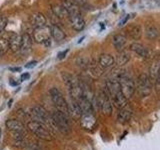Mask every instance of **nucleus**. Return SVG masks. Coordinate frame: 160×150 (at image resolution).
Returning <instances> with one entry per match:
<instances>
[{"mask_svg":"<svg viewBox=\"0 0 160 150\" xmlns=\"http://www.w3.org/2000/svg\"><path fill=\"white\" fill-rule=\"evenodd\" d=\"M49 95L51 98V101L54 104V106L56 107L57 110L65 113L66 115L69 114L68 112V103L66 99L64 98L62 92L56 87H52L49 90Z\"/></svg>","mask_w":160,"mask_h":150,"instance_id":"1","label":"nucleus"},{"mask_svg":"<svg viewBox=\"0 0 160 150\" xmlns=\"http://www.w3.org/2000/svg\"><path fill=\"white\" fill-rule=\"evenodd\" d=\"M118 81L120 90H121L124 96L127 99L131 98L135 93V90H136V84H135L134 80L125 73H122L120 75Z\"/></svg>","mask_w":160,"mask_h":150,"instance_id":"2","label":"nucleus"},{"mask_svg":"<svg viewBox=\"0 0 160 150\" xmlns=\"http://www.w3.org/2000/svg\"><path fill=\"white\" fill-rule=\"evenodd\" d=\"M27 127L30 131L34 133L40 139L46 140V141H50V140L52 139V136H51V134H50L48 128L46 127V125L42 122L36 121V120H32V121H29L27 123Z\"/></svg>","mask_w":160,"mask_h":150,"instance_id":"3","label":"nucleus"},{"mask_svg":"<svg viewBox=\"0 0 160 150\" xmlns=\"http://www.w3.org/2000/svg\"><path fill=\"white\" fill-rule=\"evenodd\" d=\"M51 118L52 122L61 133L67 134L70 132V123L66 114L59 110H55L51 115Z\"/></svg>","mask_w":160,"mask_h":150,"instance_id":"4","label":"nucleus"},{"mask_svg":"<svg viewBox=\"0 0 160 150\" xmlns=\"http://www.w3.org/2000/svg\"><path fill=\"white\" fill-rule=\"evenodd\" d=\"M153 83L150 79L149 75L146 73L140 74L137 78V91L141 97H147L151 94Z\"/></svg>","mask_w":160,"mask_h":150,"instance_id":"5","label":"nucleus"},{"mask_svg":"<svg viewBox=\"0 0 160 150\" xmlns=\"http://www.w3.org/2000/svg\"><path fill=\"white\" fill-rule=\"evenodd\" d=\"M51 31L50 27L45 25L43 27L34 28L32 32V39L35 42L43 44L45 46H49L51 43Z\"/></svg>","mask_w":160,"mask_h":150,"instance_id":"6","label":"nucleus"},{"mask_svg":"<svg viewBox=\"0 0 160 150\" xmlns=\"http://www.w3.org/2000/svg\"><path fill=\"white\" fill-rule=\"evenodd\" d=\"M96 103L98 109L101 111L104 115L109 116L112 114V102L110 100V97L105 89L101 90L99 92L98 96L96 97Z\"/></svg>","mask_w":160,"mask_h":150,"instance_id":"7","label":"nucleus"},{"mask_svg":"<svg viewBox=\"0 0 160 150\" xmlns=\"http://www.w3.org/2000/svg\"><path fill=\"white\" fill-rule=\"evenodd\" d=\"M6 127L11 132V135L14 139L16 140H23L24 135L26 133V129L22 122L16 119H9L6 121Z\"/></svg>","mask_w":160,"mask_h":150,"instance_id":"8","label":"nucleus"},{"mask_svg":"<svg viewBox=\"0 0 160 150\" xmlns=\"http://www.w3.org/2000/svg\"><path fill=\"white\" fill-rule=\"evenodd\" d=\"M30 25L32 28H39L43 27L45 25H47V19L45 17V15L41 12H34L31 14V16L29 18Z\"/></svg>","mask_w":160,"mask_h":150,"instance_id":"9","label":"nucleus"},{"mask_svg":"<svg viewBox=\"0 0 160 150\" xmlns=\"http://www.w3.org/2000/svg\"><path fill=\"white\" fill-rule=\"evenodd\" d=\"M31 115L36 119V121L42 122V123H47L49 120V115L47 111L45 110L42 106H39L36 105L31 108Z\"/></svg>","mask_w":160,"mask_h":150,"instance_id":"10","label":"nucleus"},{"mask_svg":"<svg viewBox=\"0 0 160 150\" xmlns=\"http://www.w3.org/2000/svg\"><path fill=\"white\" fill-rule=\"evenodd\" d=\"M7 40L9 44V49L12 52L20 51V48H21V35L12 32L8 35Z\"/></svg>","mask_w":160,"mask_h":150,"instance_id":"11","label":"nucleus"},{"mask_svg":"<svg viewBox=\"0 0 160 150\" xmlns=\"http://www.w3.org/2000/svg\"><path fill=\"white\" fill-rule=\"evenodd\" d=\"M69 23L71 25V27L75 30V31H82L85 27V20L83 19L81 14H76V15H71L68 16Z\"/></svg>","mask_w":160,"mask_h":150,"instance_id":"12","label":"nucleus"},{"mask_svg":"<svg viewBox=\"0 0 160 150\" xmlns=\"http://www.w3.org/2000/svg\"><path fill=\"white\" fill-rule=\"evenodd\" d=\"M125 31H126V38L134 40V41L139 40L142 36V28L141 26H139V25H136V24L129 26L128 28H126Z\"/></svg>","mask_w":160,"mask_h":150,"instance_id":"13","label":"nucleus"},{"mask_svg":"<svg viewBox=\"0 0 160 150\" xmlns=\"http://www.w3.org/2000/svg\"><path fill=\"white\" fill-rule=\"evenodd\" d=\"M130 50L143 59H146L149 57V50L141 43H138V42L131 43L130 44Z\"/></svg>","mask_w":160,"mask_h":150,"instance_id":"14","label":"nucleus"},{"mask_svg":"<svg viewBox=\"0 0 160 150\" xmlns=\"http://www.w3.org/2000/svg\"><path fill=\"white\" fill-rule=\"evenodd\" d=\"M80 123H81L83 128L91 130L96 125V119L93 116V114H81Z\"/></svg>","mask_w":160,"mask_h":150,"instance_id":"15","label":"nucleus"},{"mask_svg":"<svg viewBox=\"0 0 160 150\" xmlns=\"http://www.w3.org/2000/svg\"><path fill=\"white\" fill-rule=\"evenodd\" d=\"M132 112H133V110H132V108L130 107L128 104L125 105L124 107L120 108L118 116H117L118 122H120V123H126V122H128L129 120H130V118H131V116H132Z\"/></svg>","mask_w":160,"mask_h":150,"instance_id":"16","label":"nucleus"},{"mask_svg":"<svg viewBox=\"0 0 160 150\" xmlns=\"http://www.w3.org/2000/svg\"><path fill=\"white\" fill-rule=\"evenodd\" d=\"M77 102H78V105H79L82 114H92L93 113L94 109L92 106V103L90 102L86 97L81 96L77 100Z\"/></svg>","mask_w":160,"mask_h":150,"instance_id":"17","label":"nucleus"},{"mask_svg":"<svg viewBox=\"0 0 160 150\" xmlns=\"http://www.w3.org/2000/svg\"><path fill=\"white\" fill-rule=\"evenodd\" d=\"M112 44L115 49L120 51V50H123L125 46H126L127 38L123 34H116L112 37Z\"/></svg>","mask_w":160,"mask_h":150,"instance_id":"18","label":"nucleus"},{"mask_svg":"<svg viewBox=\"0 0 160 150\" xmlns=\"http://www.w3.org/2000/svg\"><path fill=\"white\" fill-rule=\"evenodd\" d=\"M98 63L101 65V66L105 68H109L113 66V64L115 63V58L112 56L111 54L108 53H102L98 58Z\"/></svg>","mask_w":160,"mask_h":150,"instance_id":"19","label":"nucleus"},{"mask_svg":"<svg viewBox=\"0 0 160 150\" xmlns=\"http://www.w3.org/2000/svg\"><path fill=\"white\" fill-rule=\"evenodd\" d=\"M32 42H33V39L31 35L28 32H24L21 35V48H20V50L24 53L28 52L29 50L31 49Z\"/></svg>","mask_w":160,"mask_h":150,"instance_id":"20","label":"nucleus"},{"mask_svg":"<svg viewBox=\"0 0 160 150\" xmlns=\"http://www.w3.org/2000/svg\"><path fill=\"white\" fill-rule=\"evenodd\" d=\"M130 58H131V56H130V53L127 51V50H120L119 53L117 54L116 56V59H115V62H116V64L118 65V66H124L125 64H127L129 62Z\"/></svg>","mask_w":160,"mask_h":150,"instance_id":"21","label":"nucleus"},{"mask_svg":"<svg viewBox=\"0 0 160 150\" xmlns=\"http://www.w3.org/2000/svg\"><path fill=\"white\" fill-rule=\"evenodd\" d=\"M87 69H89L90 74H91L92 76H94V77H100L104 72V68L98 63V61L90 62Z\"/></svg>","mask_w":160,"mask_h":150,"instance_id":"22","label":"nucleus"},{"mask_svg":"<svg viewBox=\"0 0 160 150\" xmlns=\"http://www.w3.org/2000/svg\"><path fill=\"white\" fill-rule=\"evenodd\" d=\"M51 10L54 14L55 17L57 18H67L68 13L66 11V9L63 6V4H53L51 6Z\"/></svg>","mask_w":160,"mask_h":150,"instance_id":"23","label":"nucleus"},{"mask_svg":"<svg viewBox=\"0 0 160 150\" xmlns=\"http://www.w3.org/2000/svg\"><path fill=\"white\" fill-rule=\"evenodd\" d=\"M50 31H51V37L56 42H60L65 39V33L58 25H52L50 27Z\"/></svg>","mask_w":160,"mask_h":150,"instance_id":"24","label":"nucleus"},{"mask_svg":"<svg viewBox=\"0 0 160 150\" xmlns=\"http://www.w3.org/2000/svg\"><path fill=\"white\" fill-rule=\"evenodd\" d=\"M144 32H145V36L149 40H155L159 36V30L154 24H148L145 27Z\"/></svg>","mask_w":160,"mask_h":150,"instance_id":"25","label":"nucleus"},{"mask_svg":"<svg viewBox=\"0 0 160 150\" xmlns=\"http://www.w3.org/2000/svg\"><path fill=\"white\" fill-rule=\"evenodd\" d=\"M148 75H149L150 79H151L152 83H154L155 80L159 78V60L158 59L154 60L152 62L151 66H150V69H149Z\"/></svg>","mask_w":160,"mask_h":150,"instance_id":"26","label":"nucleus"},{"mask_svg":"<svg viewBox=\"0 0 160 150\" xmlns=\"http://www.w3.org/2000/svg\"><path fill=\"white\" fill-rule=\"evenodd\" d=\"M68 112L72 115L74 117H80L81 116V110H80V107L78 105V102L76 100L71 99V103L70 105L68 104Z\"/></svg>","mask_w":160,"mask_h":150,"instance_id":"27","label":"nucleus"},{"mask_svg":"<svg viewBox=\"0 0 160 150\" xmlns=\"http://www.w3.org/2000/svg\"><path fill=\"white\" fill-rule=\"evenodd\" d=\"M9 50V44L7 38L0 36V56H2Z\"/></svg>","mask_w":160,"mask_h":150,"instance_id":"28","label":"nucleus"},{"mask_svg":"<svg viewBox=\"0 0 160 150\" xmlns=\"http://www.w3.org/2000/svg\"><path fill=\"white\" fill-rule=\"evenodd\" d=\"M89 63H90L89 59L87 57H85V56H79L76 59V64L82 69H87L88 66H89Z\"/></svg>","mask_w":160,"mask_h":150,"instance_id":"29","label":"nucleus"},{"mask_svg":"<svg viewBox=\"0 0 160 150\" xmlns=\"http://www.w3.org/2000/svg\"><path fill=\"white\" fill-rule=\"evenodd\" d=\"M7 23H8V20H7L6 17L3 16V17L0 18V34H1L4 31L5 28H6Z\"/></svg>","mask_w":160,"mask_h":150,"instance_id":"30","label":"nucleus"},{"mask_svg":"<svg viewBox=\"0 0 160 150\" xmlns=\"http://www.w3.org/2000/svg\"><path fill=\"white\" fill-rule=\"evenodd\" d=\"M129 18H130V16H129L128 14H127V15H125V17L119 21V26H123V25L126 24V23H127V21L129 20Z\"/></svg>","mask_w":160,"mask_h":150,"instance_id":"31","label":"nucleus"},{"mask_svg":"<svg viewBox=\"0 0 160 150\" xmlns=\"http://www.w3.org/2000/svg\"><path fill=\"white\" fill-rule=\"evenodd\" d=\"M71 1H73L75 4H77L78 6H80V5H84V4H86L87 0H71Z\"/></svg>","mask_w":160,"mask_h":150,"instance_id":"32","label":"nucleus"},{"mask_svg":"<svg viewBox=\"0 0 160 150\" xmlns=\"http://www.w3.org/2000/svg\"><path fill=\"white\" fill-rule=\"evenodd\" d=\"M36 64H37V61H32V62H29L25 67H26V68H31V67H34Z\"/></svg>","mask_w":160,"mask_h":150,"instance_id":"33","label":"nucleus"},{"mask_svg":"<svg viewBox=\"0 0 160 150\" xmlns=\"http://www.w3.org/2000/svg\"><path fill=\"white\" fill-rule=\"evenodd\" d=\"M29 77H30V75L28 73H24V74H22L21 79L22 80H27V79H29Z\"/></svg>","mask_w":160,"mask_h":150,"instance_id":"34","label":"nucleus"},{"mask_svg":"<svg viewBox=\"0 0 160 150\" xmlns=\"http://www.w3.org/2000/svg\"><path fill=\"white\" fill-rule=\"evenodd\" d=\"M67 51H68V50H66V51H65V52H63V53H60V54H59V58H60V59H61V58L65 57V55H66Z\"/></svg>","mask_w":160,"mask_h":150,"instance_id":"35","label":"nucleus"},{"mask_svg":"<svg viewBox=\"0 0 160 150\" xmlns=\"http://www.w3.org/2000/svg\"><path fill=\"white\" fill-rule=\"evenodd\" d=\"M10 70H11V71H20V70H21V68H20V67H17V68H10Z\"/></svg>","mask_w":160,"mask_h":150,"instance_id":"36","label":"nucleus"},{"mask_svg":"<svg viewBox=\"0 0 160 150\" xmlns=\"http://www.w3.org/2000/svg\"><path fill=\"white\" fill-rule=\"evenodd\" d=\"M61 1H63V2H64V1H67V0H61Z\"/></svg>","mask_w":160,"mask_h":150,"instance_id":"37","label":"nucleus"}]
</instances>
